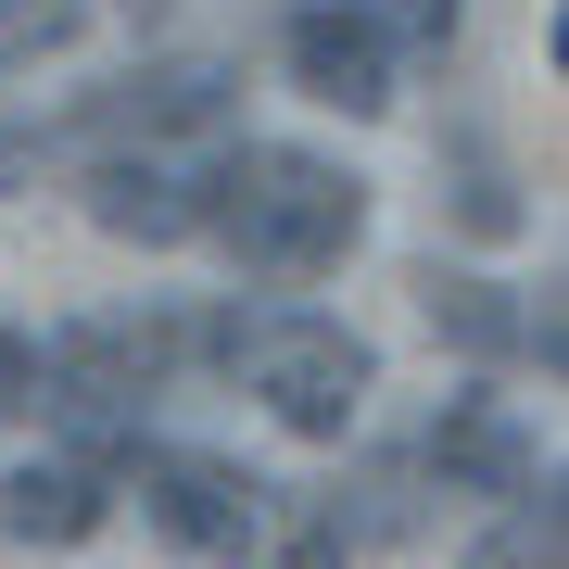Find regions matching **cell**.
Returning <instances> with one entry per match:
<instances>
[{
	"mask_svg": "<svg viewBox=\"0 0 569 569\" xmlns=\"http://www.w3.org/2000/svg\"><path fill=\"white\" fill-rule=\"evenodd\" d=\"M355 228H367V178L329 152L266 140V152L203 164V241H228L253 279H317V266L355 253Z\"/></svg>",
	"mask_w": 569,
	"mask_h": 569,
	"instance_id": "cell-1",
	"label": "cell"
},
{
	"mask_svg": "<svg viewBox=\"0 0 569 569\" xmlns=\"http://www.w3.org/2000/svg\"><path fill=\"white\" fill-rule=\"evenodd\" d=\"M190 355L253 367V392L279 406V430H305V443H342L367 418V380H380V355H367L342 317H216V329H190Z\"/></svg>",
	"mask_w": 569,
	"mask_h": 569,
	"instance_id": "cell-2",
	"label": "cell"
},
{
	"mask_svg": "<svg viewBox=\"0 0 569 569\" xmlns=\"http://www.w3.org/2000/svg\"><path fill=\"white\" fill-rule=\"evenodd\" d=\"M178 355H190V329H178V317H77V329L39 355V406H51V418H77L89 443H127Z\"/></svg>",
	"mask_w": 569,
	"mask_h": 569,
	"instance_id": "cell-3",
	"label": "cell"
},
{
	"mask_svg": "<svg viewBox=\"0 0 569 569\" xmlns=\"http://www.w3.org/2000/svg\"><path fill=\"white\" fill-rule=\"evenodd\" d=\"M140 507H152L164 545H190V557H253L266 481L241 456H140Z\"/></svg>",
	"mask_w": 569,
	"mask_h": 569,
	"instance_id": "cell-4",
	"label": "cell"
},
{
	"mask_svg": "<svg viewBox=\"0 0 569 569\" xmlns=\"http://www.w3.org/2000/svg\"><path fill=\"white\" fill-rule=\"evenodd\" d=\"M228 102H241V63L178 51V63H140L127 89H102L77 127H89V140H140V152H164V140H216Z\"/></svg>",
	"mask_w": 569,
	"mask_h": 569,
	"instance_id": "cell-5",
	"label": "cell"
},
{
	"mask_svg": "<svg viewBox=\"0 0 569 569\" xmlns=\"http://www.w3.org/2000/svg\"><path fill=\"white\" fill-rule=\"evenodd\" d=\"M279 63H291V89L329 114H380L392 102V51H380V26L355 13V0H305V13L279 26Z\"/></svg>",
	"mask_w": 569,
	"mask_h": 569,
	"instance_id": "cell-6",
	"label": "cell"
},
{
	"mask_svg": "<svg viewBox=\"0 0 569 569\" xmlns=\"http://www.w3.org/2000/svg\"><path fill=\"white\" fill-rule=\"evenodd\" d=\"M89 216L114 241H203V164L178 152H102L89 164Z\"/></svg>",
	"mask_w": 569,
	"mask_h": 569,
	"instance_id": "cell-7",
	"label": "cell"
},
{
	"mask_svg": "<svg viewBox=\"0 0 569 569\" xmlns=\"http://www.w3.org/2000/svg\"><path fill=\"white\" fill-rule=\"evenodd\" d=\"M430 468H443L456 493H507V507H519V493H545V468H531V430L493 406V392H456V406L430 418Z\"/></svg>",
	"mask_w": 569,
	"mask_h": 569,
	"instance_id": "cell-8",
	"label": "cell"
},
{
	"mask_svg": "<svg viewBox=\"0 0 569 569\" xmlns=\"http://www.w3.org/2000/svg\"><path fill=\"white\" fill-rule=\"evenodd\" d=\"M102 468L89 456H39V468H0V531L13 545H89L102 531Z\"/></svg>",
	"mask_w": 569,
	"mask_h": 569,
	"instance_id": "cell-9",
	"label": "cell"
},
{
	"mask_svg": "<svg viewBox=\"0 0 569 569\" xmlns=\"http://www.w3.org/2000/svg\"><path fill=\"white\" fill-rule=\"evenodd\" d=\"M418 317L456 355H531V305L507 279H468V266H418Z\"/></svg>",
	"mask_w": 569,
	"mask_h": 569,
	"instance_id": "cell-10",
	"label": "cell"
},
{
	"mask_svg": "<svg viewBox=\"0 0 569 569\" xmlns=\"http://www.w3.org/2000/svg\"><path fill=\"white\" fill-rule=\"evenodd\" d=\"M468 569H557V481H545V493H519V507L493 519L481 545H468Z\"/></svg>",
	"mask_w": 569,
	"mask_h": 569,
	"instance_id": "cell-11",
	"label": "cell"
},
{
	"mask_svg": "<svg viewBox=\"0 0 569 569\" xmlns=\"http://www.w3.org/2000/svg\"><path fill=\"white\" fill-rule=\"evenodd\" d=\"M77 39H89V0H0V77H13V63L77 51Z\"/></svg>",
	"mask_w": 569,
	"mask_h": 569,
	"instance_id": "cell-12",
	"label": "cell"
},
{
	"mask_svg": "<svg viewBox=\"0 0 569 569\" xmlns=\"http://www.w3.org/2000/svg\"><path fill=\"white\" fill-rule=\"evenodd\" d=\"M367 26H380V51H443L456 39V0H355Z\"/></svg>",
	"mask_w": 569,
	"mask_h": 569,
	"instance_id": "cell-13",
	"label": "cell"
},
{
	"mask_svg": "<svg viewBox=\"0 0 569 569\" xmlns=\"http://www.w3.org/2000/svg\"><path fill=\"white\" fill-rule=\"evenodd\" d=\"M13 406H39V342L0 317V418H13Z\"/></svg>",
	"mask_w": 569,
	"mask_h": 569,
	"instance_id": "cell-14",
	"label": "cell"
},
{
	"mask_svg": "<svg viewBox=\"0 0 569 569\" xmlns=\"http://www.w3.org/2000/svg\"><path fill=\"white\" fill-rule=\"evenodd\" d=\"M291 569H355V531L342 519H305V531H291Z\"/></svg>",
	"mask_w": 569,
	"mask_h": 569,
	"instance_id": "cell-15",
	"label": "cell"
},
{
	"mask_svg": "<svg viewBox=\"0 0 569 569\" xmlns=\"http://www.w3.org/2000/svg\"><path fill=\"white\" fill-rule=\"evenodd\" d=\"M26 164H39V140H26V127H0V190H13Z\"/></svg>",
	"mask_w": 569,
	"mask_h": 569,
	"instance_id": "cell-16",
	"label": "cell"
}]
</instances>
